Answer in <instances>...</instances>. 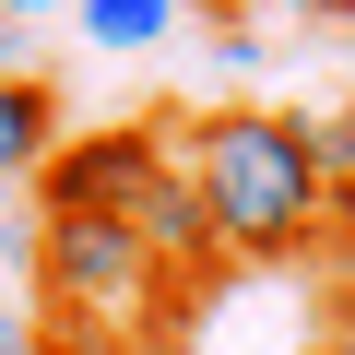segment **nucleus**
<instances>
[{"label": "nucleus", "instance_id": "obj_1", "mask_svg": "<svg viewBox=\"0 0 355 355\" xmlns=\"http://www.w3.org/2000/svg\"><path fill=\"white\" fill-rule=\"evenodd\" d=\"M166 142H178V178L202 190L225 261H296V249H320V202L331 190H320V166H308V142H296L284 107H202Z\"/></svg>", "mask_w": 355, "mask_h": 355}, {"label": "nucleus", "instance_id": "obj_2", "mask_svg": "<svg viewBox=\"0 0 355 355\" xmlns=\"http://www.w3.org/2000/svg\"><path fill=\"white\" fill-rule=\"evenodd\" d=\"M36 284H48V308L83 320V331H107V320H142V331H154V296H166L154 249H142L119 214H48V225H36Z\"/></svg>", "mask_w": 355, "mask_h": 355}, {"label": "nucleus", "instance_id": "obj_3", "mask_svg": "<svg viewBox=\"0 0 355 355\" xmlns=\"http://www.w3.org/2000/svg\"><path fill=\"white\" fill-rule=\"evenodd\" d=\"M166 166H178V142H166L154 119H119V130H83V142L60 130V154L24 178V190H36L48 214H119V225H130V202L154 190Z\"/></svg>", "mask_w": 355, "mask_h": 355}, {"label": "nucleus", "instance_id": "obj_4", "mask_svg": "<svg viewBox=\"0 0 355 355\" xmlns=\"http://www.w3.org/2000/svg\"><path fill=\"white\" fill-rule=\"evenodd\" d=\"M130 237L154 249V272H190V284H202V272L225 261V249H214V214H202V190H190V178H178V166H166L154 190L130 202Z\"/></svg>", "mask_w": 355, "mask_h": 355}, {"label": "nucleus", "instance_id": "obj_5", "mask_svg": "<svg viewBox=\"0 0 355 355\" xmlns=\"http://www.w3.org/2000/svg\"><path fill=\"white\" fill-rule=\"evenodd\" d=\"M48 154H60V83L48 71H0V190H24Z\"/></svg>", "mask_w": 355, "mask_h": 355}, {"label": "nucleus", "instance_id": "obj_6", "mask_svg": "<svg viewBox=\"0 0 355 355\" xmlns=\"http://www.w3.org/2000/svg\"><path fill=\"white\" fill-rule=\"evenodd\" d=\"M71 12H83V48H166L178 36V0H71Z\"/></svg>", "mask_w": 355, "mask_h": 355}, {"label": "nucleus", "instance_id": "obj_7", "mask_svg": "<svg viewBox=\"0 0 355 355\" xmlns=\"http://www.w3.org/2000/svg\"><path fill=\"white\" fill-rule=\"evenodd\" d=\"M296 142H308V166H320V190H355V95L320 107V119H296Z\"/></svg>", "mask_w": 355, "mask_h": 355}, {"label": "nucleus", "instance_id": "obj_8", "mask_svg": "<svg viewBox=\"0 0 355 355\" xmlns=\"http://www.w3.org/2000/svg\"><path fill=\"white\" fill-rule=\"evenodd\" d=\"M214 60L225 71H261V24H214Z\"/></svg>", "mask_w": 355, "mask_h": 355}, {"label": "nucleus", "instance_id": "obj_9", "mask_svg": "<svg viewBox=\"0 0 355 355\" xmlns=\"http://www.w3.org/2000/svg\"><path fill=\"white\" fill-rule=\"evenodd\" d=\"M178 12H202V24H249L261 0H178Z\"/></svg>", "mask_w": 355, "mask_h": 355}, {"label": "nucleus", "instance_id": "obj_10", "mask_svg": "<svg viewBox=\"0 0 355 355\" xmlns=\"http://www.w3.org/2000/svg\"><path fill=\"white\" fill-rule=\"evenodd\" d=\"M0 355H36V331H24V308L0 296Z\"/></svg>", "mask_w": 355, "mask_h": 355}, {"label": "nucleus", "instance_id": "obj_11", "mask_svg": "<svg viewBox=\"0 0 355 355\" xmlns=\"http://www.w3.org/2000/svg\"><path fill=\"white\" fill-rule=\"evenodd\" d=\"M308 355H355V308H331V331H320Z\"/></svg>", "mask_w": 355, "mask_h": 355}, {"label": "nucleus", "instance_id": "obj_12", "mask_svg": "<svg viewBox=\"0 0 355 355\" xmlns=\"http://www.w3.org/2000/svg\"><path fill=\"white\" fill-rule=\"evenodd\" d=\"M284 12H320V24H355V0H284Z\"/></svg>", "mask_w": 355, "mask_h": 355}]
</instances>
